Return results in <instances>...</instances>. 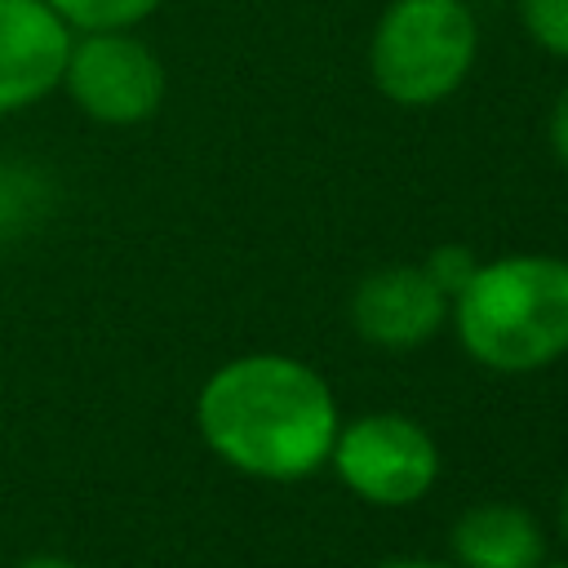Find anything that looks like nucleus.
<instances>
[{
	"mask_svg": "<svg viewBox=\"0 0 568 568\" xmlns=\"http://www.w3.org/2000/svg\"><path fill=\"white\" fill-rule=\"evenodd\" d=\"M200 439L240 475L288 484L328 462L337 404L328 382L288 355H240L195 395Z\"/></svg>",
	"mask_w": 568,
	"mask_h": 568,
	"instance_id": "obj_1",
	"label": "nucleus"
},
{
	"mask_svg": "<svg viewBox=\"0 0 568 568\" xmlns=\"http://www.w3.org/2000/svg\"><path fill=\"white\" fill-rule=\"evenodd\" d=\"M448 311L466 355L484 368H546L568 355V262L546 253L479 262Z\"/></svg>",
	"mask_w": 568,
	"mask_h": 568,
	"instance_id": "obj_2",
	"label": "nucleus"
},
{
	"mask_svg": "<svg viewBox=\"0 0 568 568\" xmlns=\"http://www.w3.org/2000/svg\"><path fill=\"white\" fill-rule=\"evenodd\" d=\"M479 53L475 13L462 0H390L368 40V75L399 106L453 98Z\"/></svg>",
	"mask_w": 568,
	"mask_h": 568,
	"instance_id": "obj_3",
	"label": "nucleus"
},
{
	"mask_svg": "<svg viewBox=\"0 0 568 568\" xmlns=\"http://www.w3.org/2000/svg\"><path fill=\"white\" fill-rule=\"evenodd\" d=\"M342 484L368 506H413L439 475V448L404 413H364L337 426L328 448Z\"/></svg>",
	"mask_w": 568,
	"mask_h": 568,
	"instance_id": "obj_4",
	"label": "nucleus"
},
{
	"mask_svg": "<svg viewBox=\"0 0 568 568\" xmlns=\"http://www.w3.org/2000/svg\"><path fill=\"white\" fill-rule=\"evenodd\" d=\"M62 89L89 120L129 129L160 111L164 62L133 31H80L62 67Z\"/></svg>",
	"mask_w": 568,
	"mask_h": 568,
	"instance_id": "obj_5",
	"label": "nucleus"
},
{
	"mask_svg": "<svg viewBox=\"0 0 568 568\" xmlns=\"http://www.w3.org/2000/svg\"><path fill=\"white\" fill-rule=\"evenodd\" d=\"M75 31L49 0H0V115L27 111L62 89Z\"/></svg>",
	"mask_w": 568,
	"mask_h": 568,
	"instance_id": "obj_6",
	"label": "nucleus"
},
{
	"mask_svg": "<svg viewBox=\"0 0 568 568\" xmlns=\"http://www.w3.org/2000/svg\"><path fill=\"white\" fill-rule=\"evenodd\" d=\"M448 320V297L422 266H382L355 284L351 324L364 342L386 351L422 346Z\"/></svg>",
	"mask_w": 568,
	"mask_h": 568,
	"instance_id": "obj_7",
	"label": "nucleus"
},
{
	"mask_svg": "<svg viewBox=\"0 0 568 568\" xmlns=\"http://www.w3.org/2000/svg\"><path fill=\"white\" fill-rule=\"evenodd\" d=\"M541 528L519 506L484 501L453 524V559L462 568H541Z\"/></svg>",
	"mask_w": 568,
	"mask_h": 568,
	"instance_id": "obj_8",
	"label": "nucleus"
},
{
	"mask_svg": "<svg viewBox=\"0 0 568 568\" xmlns=\"http://www.w3.org/2000/svg\"><path fill=\"white\" fill-rule=\"evenodd\" d=\"M49 4L80 36V31H133L164 0H49Z\"/></svg>",
	"mask_w": 568,
	"mask_h": 568,
	"instance_id": "obj_9",
	"label": "nucleus"
},
{
	"mask_svg": "<svg viewBox=\"0 0 568 568\" xmlns=\"http://www.w3.org/2000/svg\"><path fill=\"white\" fill-rule=\"evenodd\" d=\"M524 31L550 58H568V0H515Z\"/></svg>",
	"mask_w": 568,
	"mask_h": 568,
	"instance_id": "obj_10",
	"label": "nucleus"
},
{
	"mask_svg": "<svg viewBox=\"0 0 568 568\" xmlns=\"http://www.w3.org/2000/svg\"><path fill=\"white\" fill-rule=\"evenodd\" d=\"M475 266H479V262H475V253H470L466 244H439V248L422 262V271L435 280V288H439L448 302L466 288V280L475 275Z\"/></svg>",
	"mask_w": 568,
	"mask_h": 568,
	"instance_id": "obj_11",
	"label": "nucleus"
},
{
	"mask_svg": "<svg viewBox=\"0 0 568 568\" xmlns=\"http://www.w3.org/2000/svg\"><path fill=\"white\" fill-rule=\"evenodd\" d=\"M22 178L27 173H18V169H0V231H13L22 222V213H31V191Z\"/></svg>",
	"mask_w": 568,
	"mask_h": 568,
	"instance_id": "obj_12",
	"label": "nucleus"
},
{
	"mask_svg": "<svg viewBox=\"0 0 568 568\" xmlns=\"http://www.w3.org/2000/svg\"><path fill=\"white\" fill-rule=\"evenodd\" d=\"M546 133H550V151H555V160H559V164L568 169V89H564V93L555 98Z\"/></svg>",
	"mask_w": 568,
	"mask_h": 568,
	"instance_id": "obj_13",
	"label": "nucleus"
},
{
	"mask_svg": "<svg viewBox=\"0 0 568 568\" xmlns=\"http://www.w3.org/2000/svg\"><path fill=\"white\" fill-rule=\"evenodd\" d=\"M18 568H80V564L67 559V555H31V559H22Z\"/></svg>",
	"mask_w": 568,
	"mask_h": 568,
	"instance_id": "obj_14",
	"label": "nucleus"
},
{
	"mask_svg": "<svg viewBox=\"0 0 568 568\" xmlns=\"http://www.w3.org/2000/svg\"><path fill=\"white\" fill-rule=\"evenodd\" d=\"M382 568H448V564H435V559H413V555H408V559H386Z\"/></svg>",
	"mask_w": 568,
	"mask_h": 568,
	"instance_id": "obj_15",
	"label": "nucleus"
},
{
	"mask_svg": "<svg viewBox=\"0 0 568 568\" xmlns=\"http://www.w3.org/2000/svg\"><path fill=\"white\" fill-rule=\"evenodd\" d=\"M559 524H564V537H568V484H564V501H559Z\"/></svg>",
	"mask_w": 568,
	"mask_h": 568,
	"instance_id": "obj_16",
	"label": "nucleus"
},
{
	"mask_svg": "<svg viewBox=\"0 0 568 568\" xmlns=\"http://www.w3.org/2000/svg\"><path fill=\"white\" fill-rule=\"evenodd\" d=\"M550 568H568V564H550Z\"/></svg>",
	"mask_w": 568,
	"mask_h": 568,
	"instance_id": "obj_17",
	"label": "nucleus"
}]
</instances>
